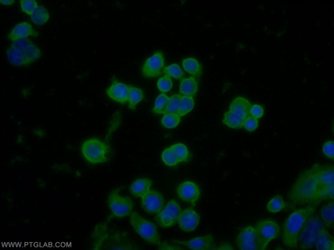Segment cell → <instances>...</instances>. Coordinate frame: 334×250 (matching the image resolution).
Returning a JSON list of instances; mask_svg holds the SVG:
<instances>
[{
    "label": "cell",
    "mask_w": 334,
    "mask_h": 250,
    "mask_svg": "<svg viewBox=\"0 0 334 250\" xmlns=\"http://www.w3.org/2000/svg\"><path fill=\"white\" fill-rule=\"evenodd\" d=\"M321 185L312 170L302 171L292 185L288 199L293 206L319 204Z\"/></svg>",
    "instance_id": "6da1fadb"
},
{
    "label": "cell",
    "mask_w": 334,
    "mask_h": 250,
    "mask_svg": "<svg viewBox=\"0 0 334 250\" xmlns=\"http://www.w3.org/2000/svg\"><path fill=\"white\" fill-rule=\"evenodd\" d=\"M93 248L95 249H139L137 243L127 233L109 229L106 224H99L95 227L93 235Z\"/></svg>",
    "instance_id": "7a4b0ae2"
},
{
    "label": "cell",
    "mask_w": 334,
    "mask_h": 250,
    "mask_svg": "<svg viewBox=\"0 0 334 250\" xmlns=\"http://www.w3.org/2000/svg\"><path fill=\"white\" fill-rule=\"evenodd\" d=\"M316 212V205H307L294 210L285 219L283 227L282 241L285 248L298 249V236L307 219Z\"/></svg>",
    "instance_id": "3957f363"
},
{
    "label": "cell",
    "mask_w": 334,
    "mask_h": 250,
    "mask_svg": "<svg viewBox=\"0 0 334 250\" xmlns=\"http://www.w3.org/2000/svg\"><path fill=\"white\" fill-rule=\"evenodd\" d=\"M83 158L91 164L106 162L110 156L109 145L99 138L91 137L84 141L81 146Z\"/></svg>",
    "instance_id": "277c9868"
},
{
    "label": "cell",
    "mask_w": 334,
    "mask_h": 250,
    "mask_svg": "<svg viewBox=\"0 0 334 250\" xmlns=\"http://www.w3.org/2000/svg\"><path fill=\"white\" fill-rule=\"evenodd\" d=\"M131 225L134 231L145 242L151 245L161 247V241L156 225L152 222L142 217L136 211L129 215Z\"/></svg>",
    "instance_id": "5b68a950"
},
{
    "label": "cell",
    "mask_w": 334,
    "mask_h": 250,
    "mask_svg": "<svg viewBox=\"0 0 334 250\" xmlns=\"http://www.w3.org/2000/svg\"><path fill=\"white\" fill-rule=\"evenodd\" d=\"M325 227L316 212L311 215L303 225L298 236V248L302 250L311 249L315 247L317 234Z\"/></svg>",
    "instance_id": "8992f818"
},
{
    "label": "cell",
    "mask_w": 334,
    "mask_h": 250,
    "mask_svg": "<svg viewBox=\"0 0 334 250\" xmlns=\"http://www.w3.org/2000/svg\"><path fill=\"white\" fill-rule=\"evenodd\" d=\"M258 241L259 250H265L271 241L278 238L281 229L279 222L272 218L259 220L254 226Z\"/></svg>",
    "instance_id": "52a82bcc"
},
{
    "label": "cell",
    "mask_w": 334,
    "mask_h": 250,
    "mask_svg": "<svg viewBox=\"0 0 334 250\" xmlns=\"http://www.w3.org/2000/svg\"><path fill=\"white\" fill-rule=\"evenodd\" d=\"M107 204L111 215L116 218H123L129 216L133 212V202L127 196L120 194L119 189L112 191L108 195Z\"/></svg>",
    "instance_id": "ba28073f"
},
{
    "label": "cell",
    "mask_w": 334,
    "mask_h": 250,
    "mask_svg": "<svg viewBox=\"0 0 334 250\" xmlns=\"http://www.w3.org/2000/svg\"><path fill=\"white\" fill-rule=\"evenodd\" d=\"M181 207L175 199H170L164 207L156 214L155 220L162 228H169L174 226L177 222Z\"/></svg>",
    "instance_id": "9c48e42d"
},
{
    "label": "cell",
    "mask_w": 334,
    "mask_h": 250,
    "mask_svg": "<svg viewBox=\"0 0 334 250\" xmlns=\"http://www.w3.org/2000/svg\"><path fill=\"white\" fill-rule=\"evenodd\" d=\"M164 64L163 52L160 50L156 51L143 64L141 67L142 75L147 78L156 77L163 72Z\"/></svg>",
    "instance_id": "30bf717a"
},
{
    "label": "cell",
    "mask_w": 334,
    "mask_h": 250,
    "mask_svg": "<svg viewBox=\"0 0 334 250\" xmlns=\"http://www.w3.org/2000/svg\"><path fill=\"white\" fill-rule=\"evenodd\" d=\"M236 243L240 250H259L255 227L249 225L242 227L236 236Z\"/></svg>",
    "instance_id": "8fae6325"
},
{
    "label": "cell",
    "mask_w": 334,
    "mask_h": 250,
    "mask_svg": "<svg viewBox=\"0 0 334 250\" xmlns=\"http://www.w3.org/2000/svg\"><path fill=\"white\" fill-rule=\"evenodd\" d=\"M165 200L159 191L150 189L142 197L141 205L143 210L149 214H157L164 207Z\"/></svg>",
    "instance_id": "7c38bea8"
},
{
    "label": "cell",
    "mask_w": 334,
    "mask_h": 250,
    "mask_svg": "<svg viewBox=\"0 0 334 250\" xmlns=\"http://www.w3.org/2000/svg\"><path fill=\"white\" fill-rule=\"evenodd\" d=\"M176 192L178 198L192 205H195L200 196V189L194 181L185 180L180 183Z\"/></svg>",
    "instance_id": "4fadbf2b"
},
{
    "label": "cell",
    "mask_w": 334,
    "mask_h": 250,
    "mask_svg": "<svg viewBox=\"0 0 334 250\" xmlns=\"http://www.w3.org/2000/svg\"><path fill=\"white\" fill-rule=\"evenodd\" d=\"M172 241L190 249L210 250L213 249L215 247L214 237L210 234L192 238L187 240H175Z\"/></svg>",
    "instance_id": "5bb4252c"
},
{
    "label": "cell",
    "mask_w": 334,
    "mask_h": 250,
    "mask_svg": "<svg viewBox=\"0 0 334 250\" xmlns=\"http://www.w3.org/2000/svg\"><path fill=\"white\" fill-rule=\"evenodd\" d=\"M199 221V214L193 209L187 208L181 211L177 222L181 231L188 233L195 231Z\"/></svg>",
    "instance_id": "9a60e30c"
},
{
    "label": "cell",
    "mask_w": 334,
    "mask_h": 250,
    "mask_svg": "<svg viewBox=\"0 0 334 250\" xmlns=\"http://www.w3.org/2000/svg\"><path fill=\"white\" fill-rule=\"evenodd\" d=\"M106 94L112 100L124 105L128 102V85L114 79L107 88Z\"/></svg>",
    "instance_id": "2e32d148"
},
{
    "label": "cell",
    "mask_w": 334,
    "mask_h": 250,
    "mask_svg": "<svg viewBox=\"0 0 334 250\" xmlns=\"http://www.w3.org/2000/svg\"><path fill=\"white\" fill-rule=\"evenodd\" d=\"M311 169L318 178L321 186L334 184V166L331 163H316Z\"/></svg>",
    "instance_id": "e0dca14e"
},
{
    "label": "cell",
    "mask_w": 334,
    "mask_h": 250,
    "mask_svg": "<svg viewBox=\"0 0 334 250\" xmlns=\"http://www.w3.org/2000/svg\"><path fill=\"white\" fill-rule=\"evenodd\" d=\"M38 33L33 29L32 25L27 22H23L16 25L10 31L8 38L14 41L18 39L25 38L28 36H38Z\"/></svg>",
    "instance_id": "ac0fdd59"
},
{
    "label": "cell",
    "mask_w": 334,
    "mask_h": 250,
    "mask_svg": "<svg viewBox=\"0 0 334 250\" xmlns=\"http://www.w3.org/2000/svg\"><path fill=\"white\" fill-rule=\"evenodd\" d=\"M251 106L250 101L247 98L239 96L231 100L229 111L245 120L249 116Z\"/></svg>",
    "instance_id": "d6986e66"
},
{
    "label": "cell",
    "mask_w": 334,
    "mask_h": 250,
    "mask_svg": "<svg viewBox=\"0 0 334 250\" xmlns=\"http://www.w3.org/2000/svg\"><path fill=\"white\" fill-rule=\"evenodd\" d=\"M315 247L317 250L334 249V238L326 227L322 228L318 233Z\"/></svg>",
    "instance_id": "ffe728a7"
},
{
    "label": "cell",
    "mask_w": 334,
    "mask_h": 250,
    "mask_svg": "<svg viewBox=\"0 0 334 250\" xmlns=\"http://www.w3.org/2000/svg\"><path fill=\"white\" fill-rule=\"evenodd\" d=\"M152 180L146 177H140L134 180L129 186L130 193L135 197L141 198L150 189Z\"/></svg>",
    "instance_id": "44dd1931"
},
{
    "label": "cell",
    "mask_w": 334,
    "mask_h": 250,
    "mask_svg": "<svg viewBox=\"0 0 334 250\" xmlns=\"http://www.w3.org/2000/svg\"><path fill=\"white\" fill-rule=\"evenodd\" d=\"M324 225L327 228L333 227L334 223V201H327L320 209L319 215Z\"/></svg>",
    "instance_id": "7402d4cb"
},
{
    "label": "cell",
    "mask_w": 334,
    "mask_h": 250,
    "mask_svg": "<svg viewBox=\"0 0 334 250\" xmlns=\"http://www.w3.org/2000/svg\"><path fill=\"white\" fill-rule=\"evenodd\" d=\"M198 90V82L196 77L190 76L180 79L179 91L180 94L194 97Z\"/></svg>",
    "instance_id": "603a6c76"
},
{
    "label": "cell",
    "mask_w": 334,
    "mask_h": 250,
    "mask_svg": "<svg viewBox=\"0 0 334 250\" xmlns=\"http://www.w3.org/2000/svg\"><path fill=\"white\" fill-rule=\"evenodd\" d=\"M6 53L9 63L13 66L22 67L30 64L23 52L12 45L8 48Z\"/></svg>",
    "instance_id": "cb8c5ba5"
},
{
    "label": "cell",
    "mask_w": 334,
    "mask_h": 250,
    "mask_svg": "<svg viewBox=\"0 0 334 250\" xmlns=\"http://www.w3.org/2000/svg\"><path fill=\"white\" fill-rule=\"evenodd\" d=\"M182 65L185 72L195 77H200L202 73L201 63L194 57H187L182 59Z\"/></svg>",
    "instance_id": "d4e9b609"
},
{
    "label": "cell",
    "mask_w": 334,
    "mask_h": 250,
    "mask_svg": "<svg viewBox=\"0 0 334 250\" xmlns=\"http://www.w3.org/2000/svg\"><path fill=\"white\" fill-rule=\"evenodd\" d=\"M144 98L143 90L139 87L128 85V104L132 110H135L137 105Z\"/></svg>",
    "instance_id": "484cf974"
},
{
    "label": "cell",
    "mask_w": 334,
    "mask_h": 250,
    "mask_svg": "<svg viewBox=\"0 0 334 250\" xmlns=\"http://www.w3.org/2000/svg\"><path fill=\"white\" fill-rule=\"evenodd\" d=\"M245 120L230 111L226 112L222 117V123L232 129H241L244 128Z\"/></svg>",
    "instance_id": "4316f807"
},
{
    "label": "cell",
    "mask_w": 334,
    "mask_h": 250,
    "mask_svg": "<svg viewBox=\"0 0 334 250\" xmlns=\"http://www.w3.org/2000/svg\"><path fill=\"white\" fill-rule=\"evenodd\" d=\"M30 16L33 23L38 26L44 25L49 19V12L41 5L38 6Z\"/></svg>",
    "instance_id": "83f0119b"
},
{
    "label": "cell",
    "mask_w": 334,
    "mask_h": 250,
    "mask_svg": "<svg viewBox=\"0 0 334 250\" xmlns=\"http://www.w3.org/2000/svg\"><path fill=\"white\" fill-rule=\"evenodd\" d=\"M286 207V203L283 197L280 194L272 197L267 202V211L270 213H277Z\"/></svg>",
    "instance_id": "f1b7e54d"
},
{
    "label": "cell",
    "mask_w": 334,
    "mask_h": 250,
    "mask_svg": "<svg viewBox=\"0 0 334 250\" xmlns=\"http://www.w3.org/2000/svg\"><path fill=\"white\" fill-rule=\"evenodd\" d=\"M193 97L181 95L180 106L177 114L182 117L189 113L194 107Z\"/></svg>",
    "instance_id": "f546056e"
},
{
    "label": "cell",
    "mask_w": 334,
    "mask_h": 250,
    "mask_svg": "<svg viewBox=\"0 0 334 250\" xmlns=\"http://www.w3.org/2000/svg\"><path fill=\"white\" fill-rule=\"evenodd\" d=\"M180 162H185L189 160L190 156L188 147L183 143H176L170 146Z\"/></svg>",
    "instance_id": "4dcf8cb0"
},
{
    "label": "cell",
    "mask_w": 334,
    "mask_h": 250,
    "mask_svg": "<svg viewBox=\"0 0 334 250\" xmlns=\"http://www.w3.org/2000/svg\"><path fill=\"white\" fill-rule=\"evenodd\" d=\"M169 99V97L165 93L159 94L155 99L152 109L153 113L155 115L164 114Z\"/></svg>",
    "instance_id": "1f68e13d"
},
{
    "label": "cell",
    "mask_w": 334,
    "mask_h": 250,
    "mask_svg": "<svg viewBox=\"0 0 334 250\" xmlns=\"http://www.w3.org/2000/svg\"><path fill=\"white\" fill-rule=\"evenodd\" d=\"M22 51L30 64L36 61L41 55L40 49L32 42L26 46Z\"/></svg>",
    "instance_id": "d6a6232c"
},
{
    "label": "cell",
    "mask_w": 334,
    "mask_h": 250,
    "mask_svg": "<svg viewBox=\"0 0 334 250\" xmlns=\"http://www.w3.org/2000/svg\"><path fill=\"white\" fill-rule=\"evenodd\" d=\"M181 121V117L177 113L164 114L161 120L162 125L167 129L177 127Z\"/></svg>",
    "instance_id": "836d02e7"
},
{
    "label": "cell",
    "mask_w": 334,
    "mask_h": 250,
    "mask_svg": "<svg viewBox=\"0 0 334 250\" xmlns=\"http://www.w3.org/2000/svg\"><path fill=\"white\" fill-rule=\"evenodd\" d=\"M161 157L163 162L169 167L176 166L180 163L176 154L170 147L163 150Z\"/></svg>",
    "instance_id": "e575fe53"
},
{
    "label": "cell",
    "mask_w": 334,
    "mask_h": 250,
    "mask_svg": "<svg viewBox=\"0 0 334 250\" xmlns=\"http://www.w3.org/2000/svg\"><path fill=\"white\" fill-rule=\"evenodd\" d=\"M181 96V95L180 94L175 93L169 97L164 114L166 113H178L180 106Z\"/></svg>",
    "instance_id": "d590c367"
},
{
    "label": "cell",
    "mask_w": 334,
    "mask_h": 250,
    "mask_svg": "<svg viewBox=\"0 0 334 250\" xmlns=\"http://www.w3.org/2000/svg\"><path fill=\"white\" fill-rule=\"evenodd\" d=\"M163 72L165 75L175 79H181L184 75L181 68L176 63H173L164 67Z\"/></svg>",
    "instance_id": "8d00e7d4"
},
{
    "label": "cell",
    "mask_w": 334,
    "mask_h": 250,
    "mask_svg": "<svg viewBox=\"0 0 334 250\" xmlns=\"http://www.w3.org/2000/svg\"><path fill=\"white\" fill-rule=\"evenodd\" d=\"M334 199V184L326 186H321L319 203L324 201L333 200Z\"/></svg>",
    "instance_id": "74e56055"
},
{
    "label": "cell",
    "mask_w": 334,
    "mask_h": 250,
    "mask_svg": "<svg viewBox=\"0 0 334 250\" xmlns=\"http://www.w3.org/2000/svg\"><path fill=\"white\" fill-rule=\"evenodd\" d=\"M157 87L162 93L170 91L173 87L172 78L166 75L161 77L157 80Z\"/></svg>",
    "instance_id": "f35d334b"
},
{
    "label": "cell",
    "mask_w": 334,
    "mask_h": 250,
    "mask_svg": "<svg viewBox=\"0 0 334 250\" xmlns=\"http://www.w3.org/2000/svg\"><path fill=\"white\" fill-rule=\"evenodd\" d=\"M323 155L330 160H334V141L333 139H328L324 142L322 145Z\"/></svg>",
    "instance_id": "ab89813d"
},
{
    "label": "cell",
    "mask_w": 334,
    "mask_h": 250,
    "mask_svg": "<svg viewBox=\"0 0 334 250\" xmlns=\"http://www.w3.org/2000/svg\"><path fill=\"white\" fill-rule=\"evenodd\" d=\"M20 5L22 11L30 15L38 6L34 0H21Z\"/></svg>",
    "instance_id": "60d3db41"
},
{
    "label": "cell",
    "mask_w": 334,
    "mask_h": 250,
    "mask_svg": "<svg viewBox=\"0 0 334 250\" xmlns=\"http://www.w3.org/2000/svg\"><path fill=\"white\" fill-rule=\"evenodd\" d=\"M258 126V120L250 116L247 117L244 121V127L248 132L255 131Z\"/></svg>",
    "instance_id": "b9f144b4"
},
{
    "label": "cell",
    "mask_w": 334,
    "mask_h": 250,
    "mask_svg": "<svg viewBox=\"0 0 334 250\" xmlns=\"http://www.w3.org/2000/svg\"><path fill=\"white\" fill-rule=\"evenodd\" d=\"M264 111L263 107L258 104H254L251 106L250 109L249 116L258 119L263 117Z\"/></svg>",
    "instance_id": "7bdbcfd3"
},
{
    "label": "cell",
    "mask_w": 334,
    "mask_h": 250,
    "mask_svg": "<svg viewBox=\"0 0 334 250\" xmlns=\"http://www.w3.org/2000/svg\"><path fill=\"white\" fill-rule=\"evenodd\" d=\"M217 249H234L232 245L228 242H224L220 244L216 248Z\"/></svg>",
    "instance_id": "ee69618b"
},
{
    "label": "cell",
    "mask_w": 334,
    "mask_h": 250,
    "mask_svg": "<svg viewBox=\"0 0 334 250\" xmlns=\"http://www.w3.org/2000/svg\"><path fill=\"white\" fill-rule=\"evenodd\" d=\"M14 0H1V4L5 5H11L14 3Z\"/></svg>",
    "instance_id": "f6af8a7d"
}]
</instances>
